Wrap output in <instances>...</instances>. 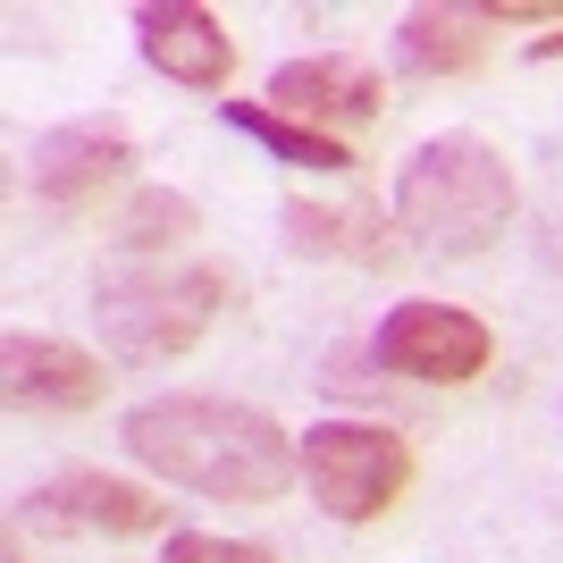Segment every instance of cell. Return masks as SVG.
Masks as SVG:
<instances>
[{
    "instance_id": "6da1fadb",
    "label": "cell",
    "mask_w": 563,
    "mask_h": 563,
    "mask_svg": "<svg viewBox=\"0 0 563 563\" xmlns=\"http://www.w3.org/2000/svg\"><path fill=\"white\" fill-rule=\"evenodd\" d=\"M126 454L168 488H194L211 505H278L303 479V454L261 404L235 396H152L126 412Z\"/></svg>"
},
{
    "instance_id": "7a4b0ae2",
    "label": "cell",
    "mask_w": 563,
    "mask_h": 563,
    "mask_svg": "<svg viewBox=\"0 0 563 563\" xmlns=\"http://www.w3.org/2000/svg\"><path fill=\"white\" fill-rule=\"evenodd\" d=\"M514 168L488 135H429L412 161L396 168V228L421 244V253L471 261L488 253L505 219H514Z\"/></svg>"
},
{
    "instance_id": "3957f363",
    "label": "cell",
    "mask_w": 563,
    "mask_h": 563,
    "mask_svg": "<svg viewBox=\"0 0 563 563\" xmlns=\"http://www.w3.org/2000/svg\"><path fill=\"white\" fill-rule=\"evenodd\" d=\"M228 295L235 278L219 261H126L101 278L93 311L118 362H168V353L202 345V329L228 311Z\"/></svg>"
},
{
    "instance_id": "277c9868",
    "label": "cell",
    "mask_w": 563,
    "mask_h": 563,
    "mask_svg": "<svg viewBox=\"0 0 563 563\" xmlns=\"http://www.w3.org/2000/svg\"><path fill=\"white\" fill-rule=\"evenodd\" d=\"M303 488L311 505L329 521H378V514H396L404 488H412V438L387 421H320L303 429Z\"/></svg>"
},
{
    "instance_id": "5b68a950",
    "label": "cell",
    "mask_w": 563,
    "mask_h": 563,
    "mask_svg": "<svg viewBox=\"0 0 563 563\" xmlns=\"http://www.w3.org/2000/svg\"><path fill=\"white\" fill-rule=\"evenodd\" d=\"M488 320H471L463 303H396L371 336V362L404 387H471L488 371Z\"/></svg>"
},
{
    "instance_id": "8992f818",
    "label": "cell",
    "mask_w": 563,
    "mask_h": 563,
    "mask_svg": "<svg viewBox=\"0 0 563 563\" xmlns=\"http://www.w3.org/2000/svg\"><path fill=\"white\" fill-rule=\"evenodd\" d=\"M18 521L34 530H85V539H152L168 530V505L135 479H118V471H93V463H68L51 471L43 488H25Z\"/></svg>"
},
{
    "instance_id": "52a82bcc",
    "label": "cell",
    "mask_w": 563,
    "mask_h": 563,
    "mask_svg": "<svg viewBox=\"0 0 563 563\" xmlns=\"http://www.w3.org/2000/svg\"><path fill=\"white\" fill-rule=\"evenodd\" d=\"M126 168H135V135H126L118 118H68V126L34 135L25 186H34V202H51V211H93L110 186H126Z\"/></svg>"
},
{
    "instance_id": "ba28073f",
    "label": "cell",
    "mask_w": 563,
    "mask_h": 563,
    "mask_svg": "<svg viewBox=\"0 0 563 563\" xmlns=\"http://www.w3.org/2000/svg\"><path fill=\"white\" fill-rule=\"evenodd\" d=\"M269 110H286V118H303V126H320V135L345 143L353 126H378L387 85H378V68L353 59V51H311V59H278Z\"/></svg>"
},
{
    "instance_id": "9c48e42d",
    "label": "cell",
    "mask_w": 563,
    "mask_h": 563,
    "mask_svg": "<svg viewBox=\"0 0 563 563\" xmlns=\"http://www.w3.org/2000/svg\"><path fill=\"white\" fill-rule=\"evenodd\" d=\"M0 396L34 404V412H93L110 396V371H101V353L68 345V336L9 329L0 336Z\"/></svg>"
},
{
    "instance_id": "30bf717a",
    "label": "cell",
    "mask_w": 563,
    "mask_h": 563,
    "mask_svg": "<svg viewBox=\"0 0 563 563\" xmlns=\"http://www.w3.org/2000/svg\"><path fill=\"white\" fill-rule=\"evenodd\" d=\"M135 43L168 85H194V93H228V76H235V34L202 0H143Z\"/></svg>"
},
{
    "instance_id": "8fae6325",
    "label": "cell",
    "mask_w": 563,
    "mask_h": 563,
    "mask_svg": "<svg viewBox=\"0 0 563 563\" xmlns=\"http://www.w3.org/2000/svg\"><path fill=\"white\" fill-rule=\"evenodd\" d=\"M488 43H496L488 9H463V0L404 9V25H396V68L421 76V85H438V76H479V68H488Z\"/></svg>"
},
{
    "instance_id": "7c38bea8",
    "label": "cell",
    "mask_w": 563,
    "mask_h": 563,
    "mask_svg": "<svg viewBox=\"0 0 563 563\" xmlns=\"http://www.w3.org/2000/svg\"><path fill=\"white\" fill-rule=\"evenodd\" d=\"M286 228V253H311V261H387V219L371 202H286L278 211Z\"/></svg>"
},
{
    "instance_id": "4fadbf2b",
    "label": "cell",
    "mask_w": 563,
    "mask_h": 563,
    "mask_svg": "<svg viewBox=\"0 0 563 563\" xmlns=\"http://www.w3.org/2000/svg\"><path fill=\"white\" fill-rule=\"evenodd\" d=\"M219 118H228L235 135H253L261 152L286 161V168H311V177H345V168H353V152L336 135H320V126H303V118L269 110V101H219Z\"/></svg>"
},
{
    "instance_id": "5bb4252c",
    "label": "cell",
    "mask_w": 563,
    "mask_h": 563,
    "mask_svg": "<svg viewBox=\"0 0 563 563\" xmlns=\"http://www.w3.org/2000/svg\"><path fill=\"white\" fill-rule=\"evenodd\" d=\"M194 228H202V211H194L186 194H168V186H135L110 235H118V244H126L135 261H168V253H177V244H186Z\"/></svg>"
},
{
    "instance_id": "9a60e30c",
    "label": "cell",
    "mask_w": 563,
    "mask_h": 563,
    "mask_svg": "<svg viewBox=\"0 0 563 563\" xmlns=\"http://www.w3.org/2000/svg\"><path fill=\"white\" fill-rule=\"evenodd\" d=\"M161 563H278V555L253 539H219V530H168Z\"/></svg>"
},
{
    "instance_id": "2e32d148",
    "label": "cell",
    "mask_w": 563,
    "mask_h": 563,
    "mask_svg": "<svg viewBox=\"0 0 563 563\" xmlns=\"http://www.w3.org/2000/svg\"><path fill=\"white\" fill-rule=\"evenodd\" d=\"M530 59H563V34H539V43H530Z\"/></svg>"
},
{
    "instance_id": "e0dca14e",
    "label": "cell",
    "mask_w": 563,
    "mask_h": 563,
    "mask_svg": "<svg viewBox=\"0 0 563 563\" xmlns=\"http://www.w3.org/2000/svg\"><path fill=\"white\" fill-rule=\"evenodd\" d=\"M0 563H25V521L9 530V555H0Z\"/></svg>"
}]
</instances>
